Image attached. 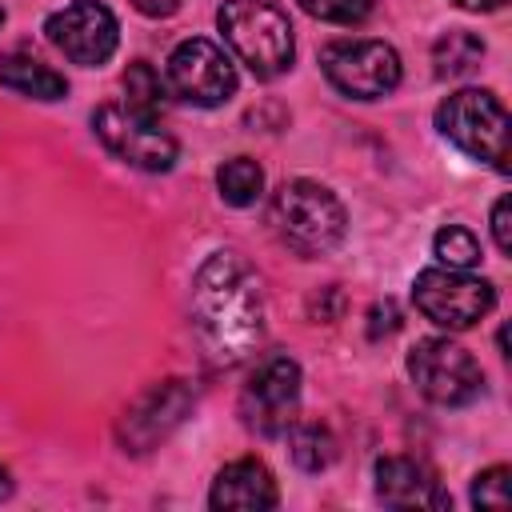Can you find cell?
<instances>
[{
	"label": "cell",
	"mask_w": 512,
	"mask_h": 512,
	"mask_svg": "<svg viewBox=\"0 0 512 512\" xmlns=\"http://www.w3.org/2000/svg\"><path fill=\"white\" fill-rule=\"evenodd\" d=\"M268 224H272V232L280 236L284 248L312 260V256H328L344 240L348 212H344L340 196L328 184L296 176V180H284L272 192Z\"/></svg>",
	"instance_id": "2"
},
{
	"label": "cell",
	"mask_w": 512,
	"mask_h": 512,
	"mask_svg": "<svg viewBox=\"0 0 512 512\" xmlns=\"http://www.w3.org/2000/svg\"><path fill=\"white\" fill-rule=\"evenodd\" d=\"M508 480H512V472L504 468V464H496V468H484L476 480H472V504L476 508H508Z\"/></svg>",
	"instance_id": "22"
},
{
	"label": "cell",
	"mask_w": 512,
	"mask_h": 512,
	"mask_svg": "<svg viewBox=\"0 0 512 512\" xmlns=\"http://www.w3.org/2000/svg\"><path fill=\"white\" fill-rule=\"evenodd\" d=\"M180 4H184V0H132V8H136V12H144V16H152V20L172 16Z\"/></svg>",
	"instance_id": "25"
},
{
	"label": "cell",
	"mask_w": 512,
	"mask_h": 512,
	"mask_svg": "<svg viewBox=\"0 0 512 512\" xmlns=\"http://www.w3.org/2000/svg\"><path fill=\"white\" fill-rule=\"evenodd\" d=\"M216 188H220V200L232 204V208H248L260 200L264 192V168L252 160V156H232L216 168Z\"/></svg>",
	"instance_id": "18"
},
{
	"label": "cell",
	"mask_w": 512,
	"mask_h": 512,
	"mask_svg": "<svg viewBox=\"0 0 512 512\" xmlns=\"http://www.w3.org/2000/svg\"><path fill=\"white\" fill-rule=\"evenodd\" d=\"M300 364L284 352L256 360L244 392H240V420L256 436H284L300 408Z\"/></svg>",
	"instance_id": "11"
},
{
	"label": "cell",
	"mask_w": 512,
	"mask_h": 512,
	"mask_svg": "<svg viewBox=\"0 0 512 512\" xmlns=\"http://www.w3.org/2000/svg\"><path fill=\"white\" fill-rule=\"evenodd\" d=\"M284 436H288V456H292V464L300 472H324V468H332V460H336V436H332L328 424H320V420H292L284 428Z\"/></svg>",
	"instance_id": "16"
},
{
	"label": "cell",
	"mask_w": 512,
	"mask_h": 512,
	"mask_svg": "<svg viewBox=\"0 0 512 512\" xmlns=\"http://www.w3.org/2000/svg\"><path fill=\"white\" fill-rule=\"evenodd\" d=\"M196 384L184 380V376H172V380H160V384H148L120 416L116 424V440L128 456H148L152 448H160L184 420L188 412L196 408Z\"/></svg>",
	"instance_id": "8"
},
{
	"label": "cell",
	"mask_w": 512,
	"mask_h": 512,
	"mask_svg": "<svg viewBox=\"0 0 512 512\" xmlns=\"http://www.w3.org/2000/svg\"><path fill=\"white\" fill-rule=\"evenodd\" d=\"M436 128L464 156L508 172V108L488 88H460L436 104Z\"/></svg>",
	"instance_id": "4"
},
{
	"label": "cell",
	"mask_w": 512,
	"mask_h": 512,
	"mask_svg": "<svg viewBox=\"0 0 512 512\" xmlns=\"http://www.w3.org/2000/svg\"><path fill=\"white\" fill-rule=\"evenodd\" d=\"M0 84H4L8 92H16V96L44 100V104L68 96V80H64L52 64H44V60H36V56H28V52H8V56H0Z\"/></svg>",
	"instance_id": "15"
},
{
	"label": "cell",
	"mask_w": 512,
	"mask_h": 512,
	"mask_svg": "<svg viewBox=\"0 0 512 512\" xmlns=\"http://www.w3.org/2000/svg\"><path fill=\"white\" fill-rule=\"evenodd\" d=\"M492 240H496V248L508 256L512 252V220H508V196H496V204H492Z\"/></svg>",
	"instance_id": "23"
},
{
	"label": "cell",
	"mask_w": 512,
	"mask_h": 512,
	"mask_svg": "<svg viewBox=\"0 0 512 512\" xmlns=\"http://www.w3.org/2000/svg\"><path fill=\"white\" fill-rule=\"evenodd\" d=\"M280 504V492H276V480L272 472L244 456V460H232L216 472L212 480V492H208V508H244V512H256V508H276Z\"/></svg>",
	"instance_id": "14"
},
{
	"label": "cell",
	"mask_w": 512,
	"mask_h": 512,
	"mask_svg": "<svg viewBox=\"0 0 512 512\" xmlns=\"http://www.w3.org/2000/svg\"><path fill=\"white\" fill-rule=\"evenodd\" d=\"M124 104L132 112H140V116L160 120V112L168 104V84L160 80V72L148 60H132L124 68Z\"/></svg>",
	"instance_id": "19"
},
{
	"label": "cell",
	"mask_w": 512,
	"mask_h": 512,
	"mask_svg": "<svg viewBox=\"0 0 512 512\" xmlns=\"http://www.w3.org/2000/svg\"><path fill=\"white\" fill-rule=\"evenodd\" d=\"M192 328L204 352L224 368L244 364L264 344V288L240 252L216 248L196 268Z\"/></svg>",
	"instance_id": "1"
},
{
	"label": "cell",
	"mask_w": 512,
	"mask_h": 512,
	"mask_svg": "<svg viewBox=\"0 0 512 512\" xmlns=\"http://www.w3.org/2000/svg\"><path fill=\"white\" fill-rule=\"evenodd\" d=\"M412 304L424 320L448 332H464L476 320H484L496 308V288L484 276H472L468 268H424L412 280Z\"/></svg>",
	"instance_id": "7"
},
{
	"label": "cell",
	"mask_w": 512,
	"mask_h": 512,
	"mask_svg": "<svg viewBox=\"0 0 512 512\" xmlns=\"http://www.w3.org/2000/svg\"><path fill=\"white\" fill-rule=\"evenodd\" d=\"M456 8H464V12H496V8H504L508 0H452Z\"/></svg>",
	"instance_id": "26"
},
{
	"label": "cell",
	"mask_w": 512,
	"mask_h": 512,
	"mask_svg": "<svg viewBox=\"0 0 512 512\" xmlns=\"http://www.w3.org/2000/svg\"><path fill=\"white\" fill-rule=\"evenodd\" d=\"M480 60H484V40L468 28H448L432 44V72L440 80H460V76L476 72Z\"/></svg>",
	"instance_id": "17"
},
{
	"label": "cell",
	"mask_w": 512,
	"mask_h": 512,
	"mask_svg": "<svg viewBox=\"0 0 512 512\" xmlns=\"http://www.w3.org/2000/svg\"><path fill=\"white\" fill-rule=\"evenodd\" d=\"M372 476H376V500L388 508H432V512L452 508V496L440 488L432 468L412 456H380Z\"/></svg>",
	"instance_id": "13"
},
{
	"label": "cell",
	"mask_w": 512,
	"mask_h": 512,
	"mask_svg": "<svg viewBox=\"0 0 512 512\" xmlns=\"http://www.w3.org/2000/svg\"><path fill=\"white\" fill-rule=\"evenodd\" d=\"M92 132L100 136V144L116 160H124V164H132L140 172H168L176 164V156H180L176 136L164 132L160 120L140 116V112H132L128 104H116V100L100 104L92 112Z\"/></svg>",
	"instance_id": "10"
},
{
	"label": "cell",
	"mask_w": 512,
	"mask_h": 512,
	"mask_svg": "<svg viewBox=\"0 0 512 512\" xmlns=\"http://www.w3.org/2000/svg\"><path fill=\"white\" fill-rule=\"evenodd\" d=\"M0 24H4V12H0Z\"/></svg>",
	"instance_id": "28"
},
{
	"label": "cell",
	"mask_w": 512,
	"mask_h": 512,
	"mask_svg": "<svg viewBox=\"0 0 512 512\" xmlns=\"http://www.w3.org/2000/svg\"><path fill=\"white\" fill-rule=\"evenodd\" d=\"M312 20H324V24H364L376 8V0H296Z\"/></svg>",
	"instance_id": "21"
},
{
	"label": "cell",
	"mask_w": 512,
	"mask_h": 512,
	"mask_svg": "<svg viewBox=\"0 0 512 512\" xmlns=\"http://www.w3.org/2000/svg\"><path fill=\"white\" fill-rule=\"evenodd\" d=\"M320 68L328 84L348 100H384L400 88V76H404L400 52L368 36H344V40L324 44Z\"/></svg>",
	"instance_id": "5"
},
{
	"label": "cell",
	"mask_w": 512,
	"mask_h": 512,
	"mask_svg": "<svg viewBox=\"0 0 512 512\" xmlns=\"http://www.w3.org/2000/svg\"><path fill=\"white\" fill-rule=\"evenodd\" d=\"M408 376L416 392L440 408H464L484 392V368L464 344L448 336L416 340L408 352Z\"/></svg>",
	"instance_id": "6"
},
{
	"label": "cell",
	"mask_w": 512,
	"mask_h": 512,
	"mask_svg": "<svg viewBox=\"0 0 512 512\" xmlns=\"http://www.w3.org/2000/svg\"><path fill=\"white\" fill-rule=\"evenodd\" d=\"M164 84L176 100L192 104V108H220L236 96V64L228 60V52L204 36H188L168 52V68H164Z\"/></svg>",
	"instance_id": "9"
},
{
	"label": "cell",
	"mask_w": 512,
	"mask_h": 512,
	"mask_svg": "<svg viewBox=\"0 0 512 512\" xmlns=\"http://www.w3.org/2000/svg\"><path fill=\"white\" fill-rule=\"evenodd\" d=\"M432 252L444 268H476L480 264V240L464 224H448L432 236Z\"/></svg>",
	"instance_id": "20"
},
{
	"label": "cell",
	"mask_w": 512,
	"mask_h": 512,
	"mask_svg": "<svg viewBox=\"0 0 512 512\" xmlns=\"http://www.w3.org/2000/svg\"><path fill=\"white\" fill-rule=\"evenodd\" d=\"M216 28L232 56L256 80H276L296 60L292 20L276 0H224V8L216 12Z\"/></svg>",
	"instance_id": "3"
},
{
	"label": "cell",
	"mask_w": 512,
	"mask_h": 512,
	"mask_svg": "<svg viewBox=\"0 0 512 512\" xmlns=\"http://www.w3.org/2000/svg\"><path fill=\"white\" fill-rule=\"evenodd\" d=\"M44 36L80 68H100L120 48V24L104 0H68L44 20Z\"/></svg>",
	"instance_id": "12"
},
{
	"label": "cell",
	"mask_w": 512,
	"mask_h": 512,
	"mask_svg": "<svg viewBox=\"0 0 512 512\" xmlns=\"http://www.w3.org/2000/svg\"><path fill=\"white\" fill-rule=\"evenodd\" d=\"M12 496V476H8V468L0 464V500H8Z\"/></svg>",
	"instance_id": "27"
},
{
	"label": "cell",
	"mask_w": 512,
	"mask_h": 512,
	"mask_svg": "<svg viewBox=\"0 0 512 512\" xmlns=\"http://www.w3.org/2000/svg\"><path fill=\"white\" fill-rule=\"evenodd\" d=\"M368 316H372V324H368V336H372V340H380V336H388V332H396V328H400V312H396V304H392V300L376 304Z\"/></svg>",
	"instance_id": "24"
}]
</instances>
